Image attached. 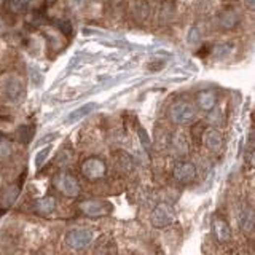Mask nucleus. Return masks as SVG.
<instances>
[{
	"label": "nucleus",
	"mask_w": 255,
	"mask_h": 255,
	"mask_svg": "<svg viewBox=\"0 0 255 255\" xmlns=\"http://www.w3.org/2000/svg\"><path fill=\"white\" fill-rule=\"evenodd\" d=\"M93 231L83 230V228H77V230H70L65 234V244L70 247V249L82 251L85 247H88L93 241Z\"/></svg>",
	"instance_id": "f257e3e1"
},
{
	"label": "nucleus",
	"mask_w": 255,
	"mask_h": 255,
	"mask_svg": "<svg viewBox=\"0 0 255 255\" xmlns=\"http://www.w3.org/2000/svg\"><path fill=\"white\" fill-rule=\"evenodd\" d=\"M55 185H56V189L59 191H61L63 194H65V196L75 198L80 194V184L70 172L58 174L56 179H55Z\"/></svg>",
	"instance_id": "f03ea898"
},
{
	"label": "nucleus",
	"mask_w": 255,
	"mask_h": 255,
	"mask_svg": "<svg viewBox=\"0 0 255 255\" xmlns=\"http://www.w3.org/2000/svg\"><path fill=\"white\" fill-rule=\"evenodd\" d=\"M174 219H176V212H174L172 206L167 203H159L155 206L152 214V223L157 228H166L169 226Z\"/></svg>",
	"instance_id": "7ed1b4c3"
},
{
	"label": "nucleus",
	"mask_w": 255,
	"mask_h": 255,
	"mask_svg": "<svg viewBox=\"0 0 255 255\" xmlns=\"http://www.w3.org/2000/svg\"><path fill=\"white\" fill-rule=\"evenodd\" d=\"M107 172V166L100 158L97 157H91L86 158L82 163V174L90 180H97L102 179Z\"/></svg>",
	"instance_id": "20e7f679"
},
{
	"label": "nucleus",
	"mask_w": 255,
	"mask_h": 255,
	"mask_svg": "<svg viewBox=\"0 0 255 255\" xmlns=\"http://www.w3.org/2000/svg\"><path fill=\"white\" fill-rule=\"evenodd\" d=\"M2 91H3V96L8 99L10 102H19V100H23V97L26 95L24 85L18 77L6 78L2 85Z\"/></svg>",
	"instance_id": "39448f33"
},
{
	"label": "nucleus",
	"mask_w": 255,
	"mask_h": 255,
	"mask_svg": "<svg viewBox=\"0 0 255 255\" xmlns=\"http://www.w3.org/2000/svg\"><path fill=\"white\" fill-rule=\"evenodd\" d=\"M78 209L82 211L85 216L90 217H100L105 216L112 211V206L105 201H96V199H88V201H82L78 203Z\"/></svg>",
	"instance_id": "423d86ee"
},
{
	"label": "nucleus",
	"mask_w": 255,
	"mask_h": 255,
	"mask_svg": "<svg viewBox=\"0 0 255 255\" xmlns=\"http://www.w3.org/2000/svg\"><path fill=\"white\" fill-rule=\"evenodd\" d=\"M171 118L176 125H187L194 118V109L189 102H177L171 107Z\"/></svg>",
	"instance_id": "0eeeda50"
},
{
	"label": "nucleus",
	"mask_w": 255,
	"mask_h": 255,
	"mask_svg": "<svg viewBox=\"0 0 255 255\" xmlns=\"http://www.w3.org/2000/svg\"><path fill=\"white\" fill-rule=\"evenodd\" d=\"M174 177L176 180L182 184H189L196 177V166L193 163H189V161H184V163H177L176 167H174Z\"/></svg>",
	"instance_id": "6e6552de"
},
{
	"label": "nucleus",
	"mask_w": 255,
	"mask_h": 255,
	"mask_svg": "<svg viewBox=\"0 0 255 255\" xmlns=\"http://www.w3.org/2000/svg\"><path fill=\"white\" fill-rule=\"evenodd\" d=\"M212 233L220 243H226V241L231 239V228L226 220L220 216H216L212 219Z\"/></svg>",
	"instance_id": "1a4fd4ad"
},
{
	"label": "nucleus",
	"mask_w": 255,
	"mask_h": 255,
	"mask_svg": "<svg viewBox=\"0 0 255 255\" xmlns=\"http://www.w3.org/2000/svg\"><path fill=\"white\" fill-rule=\"evenodd\" d=\"M97 107V104L96 102H88V104H85V105H82V107H78V109H75V110H72L69 115H67V118L64 120V123L65 125H73V123H77V122H80V120H83L86 115H90V113L95 110Z\"/></svg>",
	"instance_id": "9d476101"
},
{
	"label": "nucleus",
	"mask_w": 255,
	"mask_h": 255,
	"mask_svg": "<svg viewBox=\"0 0 255 255\" xmlns=\"http://www.w3.org/2000/svg\"><path fill=\"white\" fill-rule=\"evenodd\" d=\"M196 102L204 112H211L214 107H216L217 97L212 91H201L198 95V97H196Z\"/></svg>",
	"instance_id": "9b49d317"
},
{
	"label": "nucleus",
	"mask_w": 255,
	"mask_h": 255,
	"mask_svg": "<svg viewBox=\"0 0 255 255\" xmlns=\"http://www.w3.org/2000/svg\"><path fill=\"white\" fill-rule=\"evenodd\" d=\"M222 134H220L217 129H207L204 132V144L207 145V149H211V150H219L220 147H222Z\"/></svg>",
	"instance_id": "f8f14e48"
},
{
	"label": "nucleus",
	"mask_w": 255,
	"mask_h": 255,
	"mask_svg": "<svg viewBox=\"0 0 255 255\" xmlns=\"http://www.w3.org/2000/svg\"><path fill=\"white\" fill-rule=\"evenodd\" d=\"M18 194H19V187L18 185L8 187V189L2 193V196H0V206H2L3 209H8V207L16 201Z\"/></svg>",
	"instance_id": "ddd939ff"
},
{
	"label": "nucleus",
	"mask_w": 255,
	"mask_h": 255,
	"mask_svg": "<svg viewBox=\"0 0 255 255\" xmlns=\"http://www.w3.org/2000/svg\"><path fill=\"white\" fill-rule=\"evenodd\" d=\"M35 209H37V212H42V214H51L53 211L56 209V199H55V196H45V198L37 199Z\"/></svg>",
	"instance_id": "4468645a"
},
{
	"label": "nucleus",
	"mask_w": 255,
	"mask_h": 255,
	"mask_svg": "<svg viewBox=\"0 0 255 255\" xmlns=\"http://www.w3.org/2000/svg\"><path fill=\"white\" fill-rule=\"evenodd\" d=\"M239 225L246 231L252 230V226H254V212H252L251 207H244V209L239 212Z\"/></svg>",
	"instance_id": "2eb2a0df"
},
{
	"label": "nucleus",
	"mask_w": 255,
	"mask_h": 255,
	"mask_svg": "<svg viewBox=\"0 0 255 255\" xmlns=\"http://www.w3.org/2000/svg\"><path fill=\"white\" fill-rule=\"evenodd\" d=\"M238 19L239 18H238L236 11H228V13H225V15L222 16V19H220V24H222L225 29H231V28L236 26Z\"/></svg>",
	"instance_id": "dca6fc26"
},
{
	"label": "nucleus",
	"mask_w": 255,
	"mask_h": 255,
	"mask_svg": "<svg viewBox=\"0 0 255 255\" xmlns=\"http://www.w3.org/2000/svg\"><path fill=\"white\" fill-rule=\"evenodd\" d=\"M118 166L122 167V169H123L125 172L132 171V167H134L132 158H131L129 155H128V153L120 152V153H118Z\"/></svg>",
	"instance_id": "f3484780"
},
{
	"label": "nucleus",
	"mask_w": 255,
	"mask_h": 255,
	"mask_svg": "<svg viewBox=\"0 0 255 255\" xmlns=\"http://www.w3.org/2000/svg\"><path fill=\"white\" fill-rule=\"evenodd\" d=\"M6 2H8L10 10L15 11V13L24 11L26 8H28V5H29V0H6Z\"/></svg>",
	"instance_id": "a211bd4d"
},
{
	"label": "nucleus",
	"mask_w": 255,
	"mask_h": 255,
	"mask_svg": "<svg viewBox=\"0 0 255 255\" xmlns=\"http://www.w3.org/2000/svg\"><path fill=\"white\" fill-rule=\"evenodd\" d=\"M233 50V45L231 43H222L216 46V50H214V55H216V58H223L226 55H230Z\"/></svg>",
	"instance_id": "6ab92c4d"
},
{
	"label": "nucleus",
	"mask_w": 255,
	"mask_h": 255,
	"mask_svg": "<svg viewBox=\"0 0 255 255\" xmlns=\"http://www.w3.org/2000/svg\"><path fill=\"white\" fill-rule=\"evenodd\" d=\"M48 157H50V147H45V149H42L35 155V166L37 167H42Z\"/></svg>",
	"instance_id": "aec40b11"
},
{
	"label": "nucleus",
	"mask_w": 255,
	"mask_h": 255,
	"mask_svg": "<svg viewBox=\"0 0 255 255\" xmlns=\"http://www.w3.org/2000/svg\"><path fill=\"white\" fill-rule=\"evenodd\" d=\"M139 139H140V144H142V147H144V150L150 155V152H152L150 139H149V136H147V132H145L144 128H140V129H139Z\"/></svg>",
	"instance_id": "412c9836"
},
{
	"label": "nucleus",
	"mask_w": 255,
	"mask_h": 255,
	"mask_svg": "<svg viewBox=\"0 0 255 255\" xmlns=\"http://www.w3.org/2000/svg\"><path fill=\"white\" fill-rule=\"evenodd\" d=\"M198 40H199V32H198V29L196 28H191L189 31V35H187V42H189V43H196Z\"/></svg>",
	"instance_id": "4be33fe9"
}]
</instances>
